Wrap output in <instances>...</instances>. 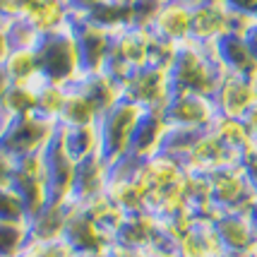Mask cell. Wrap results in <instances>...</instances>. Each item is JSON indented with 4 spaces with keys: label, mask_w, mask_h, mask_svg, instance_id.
<instances>
[{
    "label": "cell",
    "mask_w": 257,
    "mask_h": 257,
    "mask_svg": "<svg viewBox=\"0 0 257 257\" xmlns=\"http://www.w3.org/2000/svg\"><path fill=\"white\" fill-rule=\"evenodd\" d=\"M173 94H202L212 96L221 79L228 75L219 63L214 44H188L178 46V53L168 67Z\"/></svg>",
    "instance_id": "6da1fadb"
},
{
    "label": "cell",
    "mask_w": 257,
    "mask_h": 257,
    "mask_svg": "<svg viewBox=\"0 0 257 257\" xmlns=\"http://www.w3.org/2000/svg\"><path fill=\"white\" fill-rule=\"evenodd\" d=\"M39 60H41L44 77L60 87H72L87 75L77 39L72 32V22L63 29L44 34L39 44Z\"/></svg>",
    "instance_id": "7a4b0ae2"
},
{
    "label": "cell",
    "mask_w": 257,
    "mask_h": 257,
    "mask_svg": "<svg viewBox=\"0 0 257 257\" xmlns=\"http://www.w3.org/2000/svg\"><path fill=\"white\" fill-rule=\"evenodd\" d=\"M147 108L130 101L127 96L120 99L115 106L101 115L99 130H101V149L108 164H118L123 159L133 157V147L137 130L145 120Z\"/></svg>",
    "instance_id": "3957f363"
},
{
    "label": "cell",
    "mask_w": 257,
    "mask_h": 257,
    "mask_svg": "<svg viewBox=\"0 0 257 257\" xmlns=\"http://www.w3.org/2000/svg\"><path fill=\"white\" fill-rule=\"evenodd\" d=\"M58 133H60V123L51 120V118H46V115L36 111L15 118L8 125L0 145L5 147L12 157L27 159L34 157V154H46L48 147L56 142Z\"/></svg>",
    "instance_id": "277c9868"
},
{
    "label": "cell",
    "mask_w": 257,
    "mask_h": 257,
    "mask_svg": "<svg viewBox=\"0 0 257 257\" xmlns=\"http://www.w3.org/2000/svg\"><path fill=\"white\" fill-rule=\"evenodd\" d=\"M209 183H212V202L216 214L250 212L257 202V192L250 185L243 164H228L209 171Z\"/></svg>",
    "instance_id": "5b68a950"
},
{
    "label": "cell",
    "mask_w": 257,
    "mask_h": 257,
    "mask_svg": "<svg viewBox=\"0 0 257 257\" xmlns=\"http://www.w3.org/2000/svg\"><path fill=\"white\" fill-rule=\"evenodd\" d=\"M12 185L22 195L24 204H27V212H29V219L34 214L41 212L44 207H48L53 202V192H51L46 154H34V157L20 159Z\"/></svg>",
    "instance_id": "8992f818"
},
{
    "label": "cell",
    "mask_w": 257,
    "mask_h": 257,
    "mask_svg": "<svg viewBox=\"0 0 257 257\" xmlns=\"http://www.w3.org/2000/svg\"><path fill=\"white\" fill-rule=\"evenodd\" d=\"M125 96L140 106H145L147 111H164L173 96L168 67L147 65L133 72L125 79Z\"/></svg>",
    "instance_id": "52a82bcc"
},
{
    "label": "cell",
    "mask_w": 257,
    "mask_h": 257,
    "mask_svg": "<svg viewBox=\"0 0 257 257\" xmlns=\"http://www.w3.org/2000/svg\"><path fill=\"white\" fill-rule=\"evenodd\" d=\"M166 123L183 130H209L219 118L212 96L202 94H173L164 108Z\"/></svg>",
    "instance_id": "ba28073f"
},
{
    "label": "cell",
    "mask_w": 257,
    "mask_h": 257,
    "mask_svg": "<svg viewBox=\"0 0 257 257\" xmlns=\"http://www.w3.org/2000/svg\"><path fill=\"white\" fill-rule=\"evenodd\" d=\"M147 27L166 44H188L192 39V8L185 0H161Z\"/></svg>",
    "instance_id": "9c48e42d"
},
{
    "label": "cell",
    "mask_w": 257,
    "mask_h": 257,
    "mask_svg": "<svg viewBox=\"0 0 257 257\" xmlns=\"http://www.w3.org/2000/svg\"><path fill=\"white\" fill-rule=\"evenodd\" d=\"M216 113L224 118H243L257 103V77L245 75H226L212 94Z\"/></svg>",
    "instance_id": "30bf717a"
},
{
    "label": "cell",
    "mask_w": 257,
    "mask_h": 257,
    "mask_svg": "<svg viewBox=\"0 0 257 257\" xmlns=\"http://www.w3.org/2000/svg\"><path fill=\"white\" fill-rule=\"evenodd\" d=\"M176 252H178V257H224L226 250L214 231L212 219L195 216L176 235Z\"/></svg>",
    "instance_id": "8fae6325"
},
{
    "label": "cell",
    "mask_w": 257,
    "mask_h": 257,
    "mask_svg": "<svg viewBox=\"0 0 257 257\" xmlns=\"http://www.w3.org/2000/svg\"><path fill=\"white\" fill-rule=\"evenodd\" d=\"M226 252H247L257 245V231L247 212H219L212 219Z\"/></svg>",
    "instance_id": "7c38bea8"
},
{
    "label": "cell",
    "mask_w": 257,
    "mask_h": 257,
    "mask_svg": "<svg viewBox=\"0 0 257 257\" xmlns=\"http://www.w3.org/2000/svg\"><path fill=\"white\" fill-rule=\"evenodd\" d=\"M108 185H111V164L106 161L103 154L79 161L77 178H75V202L77 204H89V202L108 195Z\"/></svg>",
    "instance_id": "4fadbf2b"
},
{
    "label": "cell",
    "mask_w": 257,
    "mask_h": 257,
    "mask_svg": "<svg viewBox=\"0 0 257 257\" xmlns=\"http://www.w3.org/2000/svg\"><path fill=\"white\" fill-rule=\"evenodd\" d=\"M75 207H77V202L53 200L39 214H34L32 219H29L32 240H36V243H58V240H65L67 226H70Z\"/></svg>",
    "instance_id": "5bb4252c"
},
{
    "label": "cell",
    "mask_w": 257,
    "mask_h": 257,
    "mask_svg": "<svg viewBox=\"0 0 257 257\" xmlns=\"http://www.w3.org/2000/svg\"><path fill=\"white\" fill-rule=\"evenodd\" d=\"M216 58L224 65L226 72L231 75H245V77H257V60L250 51L243 34H226L214 44Z\"/></svg>",
    "instance_id": "9a60e30c"
},
{
    "label": "cell",
    "mask_w": 257,
    "mask_h": 257,
    "mask_svg": "<svg viewBox=\"0 0 257 257\" xmlns=\"http://www.w3.org/2000/svg\"><path fill=\"white\" fill-rule=\"evenodd\" d=\"M168 127L171 125L166 123V115L164 111H147L145 120L137 130V137H135V147L133 154L137 159H152L161 154V147H164V140L168 135Z\"/></svg>",
    "instance_id": "2e32d148"
},
{
    "label": "cell",
    "mask_w": 257,
    "mask_h": 257,
    "mask_svg": "<svg viewBox=\"0 0 257 257\" xmlns=\"http://www.w3.org/2000/svg\"><path fill=\"white\" fill-rule=\"evenodd\" d=\"M209 130L219 137V142H221V145L233 154L235 161H240V164H243V159H245L250 152H255V145H252V140H250V135H247L245 125H243L240 118H224V115H219Z\"/></svg>",
    "instance_id": "e0dca14e"
},
{
    "label": "cell",
    "mask_w": 257,
    "mask_h": 257,
    "mask_svg": "<svg viewBox=\"0 0 257 257\" xmlns=\"http://www.w3.org/2000/svg\"><path fill=\"white\" fill-rule=\"evenodd\" d=\"M3 65H5L15 84H32V82L46 79L44 72H41L39 48H12Z\"/></svg>",
    "instance_id": "ac0fdd59"
},
{
    "label": "cell",
    "mask_w": 257,
    "mask_h": 257,
    "mask_svg": "<svg viewBox=\"0 0 257 257\" xmlns=\"http://www.w3.org/2000/svg\"><path fill=\"white\" fill-rule=\"evenodd\" d=\"M29 240V221H0V257H22Z\"/></svg>",
    "instance_id": "d6986e66"
},
{
    "label": "cell",
    "mask_w": 257,
    "mask_h": 257,
    "mask_svg": "<svg viewBox=\"0 0 257 257\" xmlns=\"http://www.w3.org/2000/svg\"><path fill=\"white\" fill-rule=\"evenodd\" d=\"M0 221H29V212L15 185L0 188Z\"/></svg>",
    "instance_id": "ffe728a7"
},
{
    "label": "cell",
    "mask_w": 257,
    "mask_h": 257,
    "mask_svg": "<svg viewBox=\"0 0 257 257\" xmlns=\"http://www.w3.org/2000/svg\"><path fill=\"white\" fill-rule=\"evenodd\" d=\"M22 257H77V252L70 247L67 240H58V243H36V240H29V245H27Z\"/></svg>",
    "instance_id": "44dd1931"
},
{
    "label": "cell",
    "mask_w": 257,
    "mask_h": 257,
    "mask_svg": "<svg viewBox=\"0 0 257 257\" xmlns=\"http://www.w3.org/2000/svg\"><path fill=\"white\" fill-rule=\"evenodd\" d=\"M17 164H20V159L12 157L10 152H8L5 147L0 145V188H5V185H12V180H15V173H17Z\"/></svg>",
    "instance_id": "7402d4cb"
},
{
    "label": "cell",
    "mask_w": 257,
    "mask_h": 257,
    "mask_svg": "<svg viewBox=\"0 0 257 257\" xmlns=\"http://www.w3.org/2000/svg\"><path fill=\"white\" fill-rule=\"evenodd\" d=\"M240 120H243L247 135H250V140H252V145H255V149H257V103L240 118Z\"/></svg>",
    "instance_id": "603a6c76"
},
{
    "label": "cell",
    "mask_w": 257,
    "mask_h": 257,
    "mask_svg": "<svg viewBox=\"0 0 257 257\" xmlns=\"http://www.w3.org/2000/svg\"><path fill=\"white\" fill-rule=\"evenodd\" d=\"M12 84H15V82H12V77L8 75V70H5V65L0 63V103L5 101V96H8V94H10Z\"/></svg>",
    "instance_id": "cb8c5ba5"
},
{
    "label": "cell",
    "mask_w": 257,
    "mask_h": 257,
    "mask_svg": "<svg viewBox=\"0 0 257 257\" xmlns=\"http://www.w3.org/2000/svg\"><path fill=\"white\" fill-rule=\"evenodd\" d=\"M243 39L247 41V46H250V51H252V56H255V60H257V20L250 22V27L243 32Z\"/></svg>",
    "instance_id": "d4e9b609"
},
{
    "label": "cell",
    "mask_w": 257,
    "mask_h": 257,
    "mask_svg": "<svg viewBox=\"0 0 257 257\" xmlns=\"http://www.w3.org/2000/svg\"><path fill=\"white\" fill-rule=\"evenodd\" d=\"M140 257H178L176 250H152V252H142Z\"/></svg>",
    "instance_id": "484cf974"
},
{
    "label": "cell",
    "mask_w": 257,
    "mask_h": 257,
    "mask_svg": "<svg viewBox=\"0 0 257 257\" xmlns=\"http://www.w3.org/2000/svg\"><path fill=\"white\" fill-rule=\"evenodd\" d=\"M224 257H257L255 250H247V252H224Z\"/></svg>",
    "instance_id": "4316f807"
},
{
    "label": "cell",
    "mask_w": 257,
    "mask_h": 257,
    "mask_svg": "<svg viewBox=\"0 0 257 257\" xmlns=\"http://www.w3.org/2000/svg\"><path fill=\"white\" fill-rule=\"evenodd\" d=\"M255 255H257V245H255Z\"/></svg>",
    "instance_id": "83f0119b"
}]
</instances>
